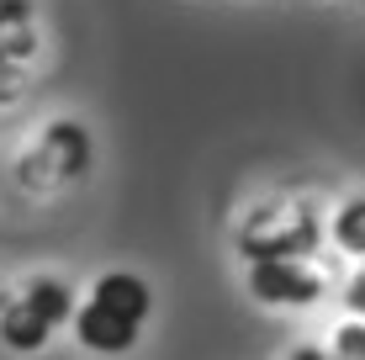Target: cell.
I'll use <instances>...</instances> for the list:
<instances>
[{"instance_id":"obj_5","label":"cell","mask_w":365,"mask_h":360,"mask_svg":"<svg viewBox=\"0 0 365 360\" xmlns=\"http://www.w3.org/2000/svg\"><path fill=\"white\" fill-rule=\"evenodd\" d=\"M74 334H80V344L96 350V355H128L143 329L128 324V318H117V313H106V307H96V302H85V307H74Z\"/></svg>"},{"instance_id":"obj_7","label":"cell","mask_w":365,"mask_h":360,"mask_svg":"<svg viewBox=\"0 0 365 360\" xmlns=\"http://www.w3.org/2000/svg\"><path fill=\"white\" fill-rule=\"evenodd\" d=\"M0 53L11 64H27L37 53V11L32 0H0Z\"/></svg>"},{"instance_id":"obj_4","label":"cell","mask_w":365,"mask_h":360,"mask_svg":"<svg viewBox=\"0 0 365 360\" xmlns=\"http://www.w3.org/2000/svg\"><path fill=\"white\" fill-rule=\"evenodd\" d=\"M249 292L265 307H312L323 297V276L302 259H259L249 265Z\"/></svg>"},{"instance_id":"obj_13","label":"cell","mask_w":365,"mask_h":360,"mask_svg":"<svg viewBox=\"0 0 365 360\" xmlns=\"http://www.w3.org/2000/svg\"><path fill=\"white\" fill-rule=\"evenodd\" d=\"M360 276H365V270H360Z\"/></svg>"},{"instance_id":"obj_8","label":"cell","mask_w":365,"mask_h":360,"mask_svg":"<svg viewBox=\"0 0 365 360\" xmlns=\"http://www.w3.org/2000/svg\"><path fill=\"white\" fill-rule=\"evenodd\" d=\"M334 239L344 244V250L365 254V196H355V202H344V212L334 217Z\"/></svg>"},{"instance_id":"obj_1","label":"cell","mask_w":365,"mask_h":360,"mask_svg":"<svg viewBox=\"0 0 365 360\" xmlns=\"http://www.w3.org/2000/svg\"><path fill=\"white\" fill-rule=\"evenodd\" d=\"M69 318H74V292L58 276H37V281H27V292L0 313V339L16 355H32V350H43L48 334L58 324H69Z\"/></svg>"},{"instance_id":"obj_12","label":"cell","mask_w":365,"mask_h":360,"mask_svg":"<svg viewBox=\"0 0 365 360\" xmlns=\"http://www.w3.org/2000/svg\"><path fill=\"white\" fill-rule=\"evenodd\" d=\"M286 360H329V355H323V350H292Z\"/></svg>"},{"instance_id":"obj_10","label":"cell","mask_w":365,"mask_h":360,"mask_svg":"<svg viewBox=\"0 0 365 360\" xmlns=\"http://www.w3.org/2000/svg\"><path fill=\"white\" fill-rule=\"evenodd\" d=\"M21 101V64H11L0 53V106H16Z\"/></svg>"},{"instance_id":"obj_11","label":"cell","mask_w":365,"mask_h":360,"mask_svg":"<svg viewBox=\"0 0 365 360\" xmlns=\"http://www.w3.org/2000/svg\"><path fill=\"white\" fill-rule=\"evenodd\" d=\"M344 302H349V313H360V318H365V276H355V281L344 287Z\"/></svg>"},{"instance_id":"obj_9","label":"cell","mask_w":365,"mask_h":360,"mask_svg":"<svg viewBox=\"0 0 365 360\" xmlns=\"http://www.w3.org/2000/svg\"><path fill=\"white\" fill-rule=\"evenodd\" d=\"M329 360H365V324H344V329H339Z\"/></svg>"},{"instance_id":"obj_6","label":"cell","mask_w":365,"mask_h":360,"mask_svg":"<svg viewBox=\"0 0 365 360\" xmlns=\"http://www.w3.org/2000/svg\"><path fill=\"white\" fill-rule=\"evenodd\" d=\"M91 302L143 329L148 307H154V292H148V281H143V276H133V270H106V276H101L96 287H91Z\"/></svg>"},{"instance_id":"obj_2","label":"cell","mask_w":365,"mask_h":360,"mask_svg":"<svg viewBox=\"0 0 365 360\" xmlns=\"http://www.w3.org/2000/svg\"><path fill=\"white\" fill-rule=\"evenodd\" d=\"M91 170V133L80 122H53V128L37 138V148L21 159V185L27 191H53L69 185Z\"/></svg>"},{"instance_id":"obj_3","label":"cell","mask_w":365,"mask_h":360,"mask_svg":"<svg viewBox=\"0 0 365 360\" xmlns=\"http://www.w3.org/2000/svg\"><path fill=\"white\" fill-rule=\"evenodd\" d=\"M318 239H323V228L307 207H270L244 228L238 250L249 254V265H259V259H302L318 250Z\"/></svg>"}]
</instances>
